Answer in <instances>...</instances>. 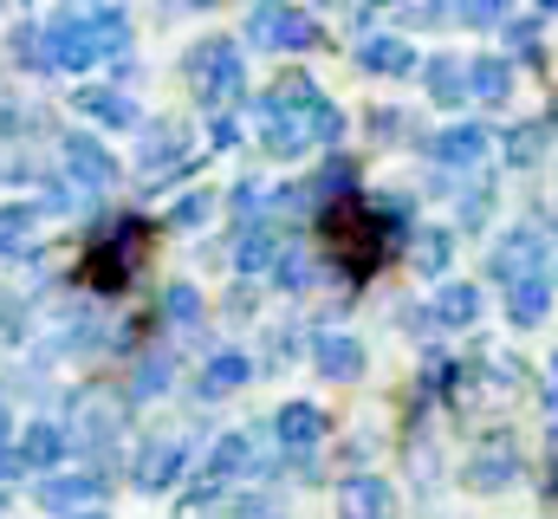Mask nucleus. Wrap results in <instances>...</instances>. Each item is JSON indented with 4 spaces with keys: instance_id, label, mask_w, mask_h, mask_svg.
<instances>
[{
    "instance_id": "obj_1",
    "label": "nucleus",
    "mask_w": 558,
    "mask_h": 519,
    "mask_svg": "<svg viewBox=\"0 0 558 519\" xmlns=\"http://www.w3.org/2000/svg\"><path fill=\"white\" fill-rule=\"evenodd\" d=\"M403 234V202H364V195H338L318 208V241L344 273H377L390 241Z\"/></svg>"
},
{
    "instance_id": "obj_2",
    "label": "nucleus",
    "mask_w": 558,
    "mask_h": 519,
    "mask_svg": "<svg viewBox=\"0 0 558 519\" xmlns=\"http://www.w3.org/2000/svg\"><path fill=\"white\" fill-rule=\"evenodd\" d=\"M189 85H195V98L221 118V111H234L241 105V92H247V65H241V46L234 39H208V46H195L189 52Z\"/></svg>"
},
{
    "instance_id": "obj_3",
    "label": "nucleus",
    "mask_w": 558,
    "mask_h": 519,
    "mask_svg": "<svg viewBox=\"0 0 558 519\" xmlns=\"http://www.w3.org/2000/svg\"><path fill=\"white\" fill-rule=\"evenodd\" d=\"M149 248V221H118L111 228V241H98L92 248V266H85V279L98 286V292H118V286H131V273H137V254Z\"/></svg>"
},
{
    "instance_id": "obj_4",
    "label": "nucleus",
    "mask_w": 558,
    "mask_h": 519,
    "mask_svg": "<svg viewBox=\"0 0 558 519\" xmlns=\"http://www.w3.org/2000/svg\"><path fill=\"white\" fill-rule=\"evenodd\" d=\"M105 500V474H92V468H72V474H46L39 481V507L46 514H92Z\"/></svg>"
},
{
    "instance_id": "obj_5",
    "label": "nucleus",
    "mask_w": 558,
    "mask_h": 519,
    "mask_svg": "<svg viewBox=\"0 0 558 519\" xmlns=\"http://www.w3.org/2000/svg\"><path fill=\"white\" fill-rule=\"evenodd\" d=\"M247 33L260 46H318V20L312 13H292V7H254L247 13Z\"/></svg>"
},
{
    "instance_id": "obj_6",
    "label": "nucleus",
    "mask_w": 558,
    "mask_h": 519,
    "mask_svg": "<svg viewBox=\"0 0 558 519\" xmlns=\"http://www.w3.org/2000/svg\"><path fill=\"white\" fill-rule=\"evenodd\" d=\"M65 149V176L85 189V195H98V189H111V176H118V162H111V149L98 143V136H65L59 143Z\"/></svg>"
},
{
    "instance_id": "obj_7",
    "label": "nucleus",
    "mask_w": 558,
    "mask_h": 519,
    "mask_svg": "<svg viewBox=\"0 0 558 519\" xmlns=\"http://www.w3.org/2000/svg\"><path fill=\"white\" fill-rule=\"evenodd\" d=\"M546 273V248H539V234L533 228H520V234H507L500 248H494V279L513 292L520 279H539Z\"/></svg>"
},
{
    "instance_id": "obj_8",
    "label": "nucleus",
    "mask_w": 558,
    "mask_h": 519,
    "mask_svg": "<svg viewBox=\"0 0 558 519\" xmlns=\"http://www.w3.org/2000/svg\"><path fill=\"white\" fill-rule=\"evenodd\" d=\"M195 156H189V130L182 124H156L149 130V143H143V182H169V176H182Z\"/></svg>"
},
{
    "instance_id": "obj_9",
    "label": "nucleus",
    "mask_w": 558,
    "mask_h": 519,
    "mask_svg": "<svg viewBox=\"0 0 558 519\" xmlns=\"http://www.w3.org/2000/svg\"><path fill=\"white\" fill-rule=\"evenodd\" d=\"M318 435H325V409H312V402H286L274 415V442L292 461H305V455L318 448Z\"/></svg>"
},
{
    "instance_id": "obj_10",
    "label": "nucleus",
    "mask_w": 558,
    "mask_h": 519,
    "mask_svg": "<svg viewBox=\"0 0 558 519\" xmlns=\"http://www.w3.org/2000/svg\"><path fill=\"white\" fill-rule=\"evenodd\" d=\"M312 364H318L325 377L351 384V377L364 371V345H357V338H344V331H318V338H312Z\"/></svg>"
},
{
    "instance_id": "obj_11",
    "label": "nucleus",
    "mask_w": 558,
    "mask_h": 519,
    "mask_svg": "<svg viewBox=\"0 0 558 519\" xmlns=\"http://www.w3.org/2000/svg\"><path fill=\"white\" fill-rule=\"evenodd\" d=\"M338 519H390V487L377 474H357L338 487Z\"/></svg>"
},
{
    "instance_id": "obj_12",
    "label": "nucleus",
    "mask_w": 558,
    "mask_h": 519,
    "mask_svg": "<svg viewBox=\"0 0 558 519\" xmlns=\"http://www.w3.org/2000/svg\"><path fill=\"white\" fill-rule=\"evenodd\" d=\"M428 149H435V162H448V169H474V162L487 156V130L481 124H448Z\"/></svg>"
},
{
    "instance_id": "obj_13",
    "label": "nucleus",
    "mask_w": 558,
    "mask_h": 519,
    "mask_svg": "<svg viewBox=\"0 0 558 519\" xmlns=\"http://www.w3.org/2000/svg\"><path fill=\"white\" fill-rule=\"evenodd\" d=\"M175 474H182V448H175V442H149V448L137 455V487L143 494L175 487Z\"/></svg>"
},
{
    "instance_id": "obj_14",
    "label": "nucleus",
    "mask_w": 558,
    "mask_h": 519,
    "mask_svg": "<svg viewBox=\"0 0 558 519\" xmlns=\"http://www.w3.org/2000/svg\"><path fill=\"white\" fill-rule=\"evenodd\" d=\"M468 92H474L481 105H507V98H513V65L494 59V52L474 59V65H468Z\"/></svg>"
},
{
    "instance_id": "obj_15",
    "label": "nucleus",
    "mask_w": 558,
    "mask_h": 519,
    "mask_svg": "<svg viewBox=\"0 0 558 519\" xmlns=\"http://www.w3.org/2000/svg\"><path fill=\"white\" fill-rule=\"evenodd\" d=\"M357 59H364V72H390V79H397V72H416V46H410V39H397V33L364 39V52H357Z\"/></svg>"
},
{
    "instance_id": "obj_16",
    "label": "nucleus",
    "mask_w": 558,
    "mask_h": 519,
    "mask_svg": "<svg viewBox=\"0 0 558 519\" xmlns=\"http://www.w3.org/2000/svg\"><path fill=\"white\" fill-rule=\"evenodd\" d=\"M546 312H553V279H546V273H539V279H520V286L507 292V318H513V325H539Z\"/></svg>"
},
{
    "instance_id": "obj_17",
    "label": "nucleus",
    "mask_w": 558,
    "mask_h": 519,
    "mask_svg": "<svg viewBox=\"0 0 558 519\" xmlns=\"http://www.w3.org/2000/svg\"><path fill=\"white\" fill-rule=\"evenodd\" d=\"M507 481H513V448H507V442H500V448H481V455L468 461V487H474V494H500Z\"/></svg>"
},
{
    "instance_id": "obj_18",
    "label": "nucleus",
    "mask_w": 558,
    "mask_h": 519,
    "mask_svg": "<svg viewBox=\"0 0 558 519\" xmlns=\"http://www.w3.org/2000/svg\"><path fill=\"white\" fill-rule=\"evenodd\" d=\"M78 111L98 118V124H137V105H131L124 92H111V85H85V92H78Z\"/></svg>"
},
{
    "instance_id": "obj_19",
    "label": "nucleus",
    "mask_w": 558,
    "mask_h": 519,
    "mask_svg": "<svg viewBox=\"0 0 558 519\" xmlns=\"http://www.w3.org/2000/svg\"><path fill=\"white\" fill-rule=\"evenodd\" d=\"M65 448H72V429H65V422H33V429H26V461H33V468H59Z\"/></svg>"
},
{
    "instance_id": "obj_20",
    "label": "nucleus",
    "mask_w": 558,
    "mask_h": 519,
    "mask_svg": "<svg viewBox=\"0 0 558 519\" xmlns=\"http://www.w3.org/2000/svg\"><path fill=\"white\" fill-rule=\"evenodd\" d=\"M254 377V364L241 358V351H215L208 364H202V396H228V389H241Z\"/></svg>"
},
{
    "instance_id": "obj_21",
    "label": "nucleus",
    "mask_w": 558,
    "mask_h": 519,
    "mask_svg": "<svg viewBox=\"0 0 558 519\" xmlns=\"http://www.w3.org/2000/svg\"><path fill=\"white\" fill-rule=\"evenodd\" d=\"M441 325H474L481 318V286H468V279H454V286H441V299L428 305Z\"/></svg>"
},
{
    "instance_id": "obj_22",
    "label": "nucleus",
    "mask_w": 558,
    "mask_h": 519,
    "mask_svg": "<svg viewBox=\"0 0 558 519\" xmlns=\"http://www.w3.org/2000/svg\"><path fill=\"white\" fill-rule=\"evenodd\" d=\"M422 79H428L435 105H461V98H468V65H461V59H428Z\"/></svg>"
},
{
    "instance_id": "obj_23",
    "label": "nucleus",
    "mask_w": 558,
    "mask_h": 519,
    "mask_svg": "<svg viewBox=\"0 0 558 519\" xmlns=\"http://www.w3.org/2000/svg\"><path fill=\"white\" fill-rule=\"evenodd\" d=\"M247 455H254V435H221V442L208 448V468H202V474H208V487H215V481H228V474H241V468H247Z\"/></svg>"
},
{
    "instance_id": "obj_24",
    "label": "nucleus",
    "mask_w": 558,
    "mask_h": 519,
    "mask_svg": "<svg viewBox=\"0 0 558 519\" xmlns=\"http://www.w3.org/2000/svg\"><path fill=\"white\" fill-rule=\"evenodd\" d=\"M279 260H286V248H279L274 228H247V234H241V260H234L241 273H267V266L279 273Z\"/></svg>"
},
{
    "instance_id": "obj_25",
    "label": "nucleus",
    "mask_w": 558,
    "mask_h": 519,
    "mask_svg": "<svg viewBox=\"0 0 558 519\" xmlns=\"http://www.w3.org/2000/svg\"><path fill=\"white\" fill-rule=\"evenodd\" d=\"M448 254H454V234H448V228H416V234H410L416 273H448Z\"/></svg>"
},
{
    "instance_id": "obj_26",
    "label": "nucleus",
    "mask_w": 558,
    "mask_h": 519,
    "mask_svg": "<svg viewBox=\"0 0 558 519\" xmlns=\"http://www.w3.org/2000/svg\"><path fill=\"white\" fill-rule=\"evenodd\" d=\"M546 136H553V124L546 118H533V124H513L507 130V162H539V149H546Z\"/></svg>"
},
{
    "instance_id": "obj_27",
    "label": "nucleus",
    "mask_w": 558,
    "mask_h": 519,
    "mask_svg": "<svg viewBox=\"0 0 558 519\" xmlns=\"http://www.w3.org/2000/svg\"><path fill=\"white\" fill-rule=\"evenodd\" d=\"M162 312H169L175 325H195V318H202V292H195V286H169V292H162Z\"/></svg>"
},
{
    "instance_id": "obj_28",
    "label": "nucleus",
    "mask_w": 558,
    "mask_h": 519,
    "mask_svg": "<svg viewBox=\"0 0 558 519\" xmlns=\"http://www.w3.org/2000/svg\"><path fill=\"white\" fill-rule=\"evenodd\" d=\"M208 208H215V195H202V189H195V195H182V202H175V215H169V221H175V228H195V221H208Z\"/></svg>"
},
{
    "instance_id": "obj_29",
    "label": "nucleus",
    "mask_w": 558,
    "mask_h": 519,
    "mask_svg": "<svg viewBox=\"0 0 558 519\" xmlns=\"http://www.w3.org/2000/svg\"><path fill=\"white\" fill-rule=\"evenodd\" d=\"M33 215H39V208H0V248H13V241L33 228Z\"/></svg>"
},
{
    "instance_id": "obj_30",
    "label": "nucleus",
    "mask_w": 558,
    "mask_h": 519,
    "mask_svg": "<svg viewBox=\"0 0 558 519\" xmlns=\"http://www.w3.org/2000/svg\"><path fill=\"white\" fill-rule=\"evenodd\" d=\"M169 384V358H143V371H137V389L149 396V389H162Z\"/></svg>"
},
{
    "instance_id": "obj_31",
    "label": "nucleus",
    "mask_w": 558,
    "mask_h": 519,
    "mask_svg": "<svg viewBox=\"0 0 558 519\" xmlns=\"http://www.w3.org/2000/svg\"><path fill=\"white\" fill-rule=\"evenodd\" d=\"M507 39H513V46H526V59H539V52H533V39H539V20H507Z\"/></svg>"
},
{
    "instance_id": "obj_32",
    "label": "nucleus",
    "mask_w": 558,
    "mask_h": 519,
    "mask_svg": "<svg viewBox=\"0 0 558 519\" xmlns=\"http://www.w3.org/2000/svg\"><path fill=\"white\" fill-rule=\"evenodd\" d=\"M33 461H26V448H0V481H20Z\"/></svg>"
},
{
    "instance_id": "obj_33",
    "label": "nucleus",
    "mask_w": 558,
    "mask_h": 519,
    "mask_svg": "<svg viewBox=\"0 0 558 519\" xmlns=\"http://www.w3.org/2000/svg\"><path fill=\"white\" fill-rule=\"evenodd\" d=\"M279 279H286V286H305V254H299V248H286V260H279Z\"/></svg>"
},
{
    "instance_id": "obj_34",
    "label": "nucleus",
    "mask_w": 558,
    "mask_h": 519,
    "mask_svg": "<svg viewBox=\"0 0 558 519\" xmlns=\"http://www.w3.org/2000/svg\"><path fill=\"white\" fill-rule=\"evenodd\" d=\"M487 202H494V189H474V195L461 202V215H468V228H474V221H487Z\"/></svg>"
},
{
    "instance_id": "obj_35",
    "label": "nucleus",
    "mask_w": 558,
    "mask_h": 519,
    "mask_svg": "<svg viewBox=\"0 0 558 519\" xmlns=\"http://www.w3.org/2000/svg\"><path fill=\"white\" fill-rule=\"evenodd\" d=\"M208 136H215V143H221V149H228V143H234V136H241V124H234V111H221V118H215V124H208Z\"/></svg>"
},
{
    "instance_id": "obj_36",
    "label": "nucleus",
    "mask_w": 558,
    "mask_h": 519,
    "mask_svg": "<svg viewBox=\"0 0 558 519\" xmlns=\"http://www.w3.org/2000/svg\"><path fill=\"white\" fill-rule=\"evenodd\" d=\"M454 20H468V26H494V20H500V7H487V0H481V7H461Z\"/></svg>"
},
{
    "instance_id": "obj_37",
    "label": "nucleus",
    "mask_w": 558,
    "mask_h": 519,
    "mask_svg": "<svg viewBox=\"0 0 558 519\" xmlns=\"http://www.w3.org/2000/svg\"><path fill=\"white\" fill-rule=\"evenodd\" d=\"M208 507H215V487H202V494H189V500H182V519H202Z\"/></svg>"
},
{
    "instance_id": "obj_38",
    "label": "nucleus",
    "mask_w": 558,
    "mask_h": 519,
    "mask_svg": "<svg viewBox=\"0 0 558 519\" xmlns=\"http://www.w3.org/2000/svg\"><path fill=\"white\" fill-rule=\"evenodd\" d=\"M0 442H7V396H0Z\"/></svg>"
},
{
    "instance_id": "obj_39",
    "label": "nucleus",
    "mask_w": 558,
    "mask_h": 519,
    "mask_svg": "<svg viewBox=\"0 0 558 519\" xmlns=\"http://www.w3.org/2000/svg\"><path fill=\"white\" fill-rule=\"evenodd\" d=\"M78 519H98V514H78Z\"/></svg>"
}]
</instances>
